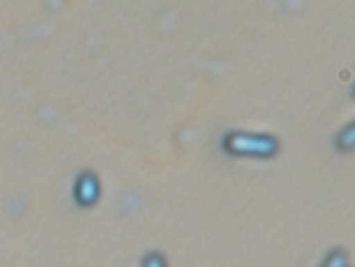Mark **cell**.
<instances>
[{
	"label": "cell",
	"instance_id": "1",
	"mask_svg": "<svg viewBox=\"0 0 355 267\" xmlns=\"http://www.w3.org/2000/svg\"><path fill=\"white\" fill-rule=\"evenodd\" d=\"M220 149L234 158L270 160L279 153L281 144L272 132L256 130H227L220 139Z\"/></svg>",
	"mask_w": 355,
	"mask_h": 267
},
{
	"label": "cell",
	"instance_id": "2",
	"mask_svg": "<svg viewBox=\"0 0 355 267\" xmlns=\"http://www.w3.org/2000/svg\"><path fill=\"white\" fill-rule=\"evenodd\" d=\"M100 198H103V184H100L96 172H79L75 184H72V200H75V205L82 207V209H91V207L100 203Z\"/></svg>",
	"mask_w": 355,
	"mask_h": 267
},
{
	"label": "cell",
	"instance_id": "3",
	"mask_svg": "<svg viewBox=\"0 0 355 267\" xmlns=\"http://www.w3.org/2000/svg\"><path fill=\"white\" fill-rule=\"evenodd\" d=\"M334 149L341 153L355 151V123H346L337 135H334Z\"/></svg>",
	"mask_w": 355,
	"mask_h": 267
},
{
	"label": "cell",
	"instance_id": "4",
	"mask_svg": "<svg viewBox=\"0 0 355 267\" xmlns=\"http://www.w3.org/2000/svg\"><path fill=\"white\" fill-rule=\"evenodd\" d=\"M320 267H351V263H348L346 251L334 249V251L327 253L325 260H323V265H320Z\"/></svg>",
	"mask_w": 355,
	"mask_h": 267
},
{
	"label": "cell",
	"instance_id": "5",
	"mask_svg": "<svg viewBox=\"0 0 355 267\" xmlns=\"http://www.w3.org/2000/svg\"><path fill=\"white\" fill-rule=\"evenodd\" d=\"M139 267H167V258L163 256V253L151 251V253H146V256L142 258V265H139Z\"/></svg>",
	"mask_w": 355,
	"mask_h": 267
}]
</instances>
